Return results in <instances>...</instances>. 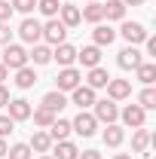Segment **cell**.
<instances>
[{
	"label": "cell",
	"mask_w": 156,
	"mask_h": 159,
	"mask_svg": "<svg viewBox=\"0 0 156 159\" xmlns=\"http://www.w3.org/2000/svg\"><path fill=\"white\" fill-rule=\"evenodd\" d=\"M6 70H19L28 64V52L21 49L19 43H6V49H3V61H0Z\"/></svg>",
	"instance_id": "cell-1"
},
{
	"label": "cell",
	"mask_w": 156,
	"mask_h": 159,
	"mask_svg": "<svg viewBox=\"0 0 156 159\" xmlns=\"http://www.w3.org/2000/svg\"><path fill=\"white\" fill-rule=\"evenodd\" d=\"M92 107H95V113H92V116H95L98 122H104V125H110V122H117V119H119V107H117V101H110V98L95 101Z\"/></svg>",
	"instance_id": "cell-2"
},
{
	"label": "cell",
	"mask_w": 156,
	"mask_h": 159,
	"mask_svg": "<svg viewBox=\"0 0 156 159\" xmlns=\"http://www.w3.org/2000/svg\"><path fill=\"white\" fill-rule=\"evenodd\" d=\"M80 83H83V74H80L77 67H61L58 77H55V89L58 92H74Z\"/></svg>",
	"instance_id": "cell-3"
},
{
	"label": "cell",
	"mask_w": 156,
	"mask_h": 159,
	"mask_svg": "<svg viewBox=\"0 0 156 159\" xmlns=\"http://www.w3.org/2000/svg\"><path fill=\"white\" fill-rule=\"evenodd\" d=\"M119 34H122V40H126L129 46H138V43H144V40L150 37V34H147V28H144L141 21H122Z\"/></svg>",
	"instance_id": "cell-4"
},
{
	"label": "cell",
	"mask_w": 156,
	"mask_h": 159,
	"mask_svg": "<svg viewBox=\"0 0 156 159\" xmlns=\"http://www.w3.org/2000/svg\"><path fill=\"white\" fill-rule=\"evenodd\" d=\"M98 129V119L92 116V113H86V110H80L77 119L71 122V132H77V135H83V138H92Z\"/></svg>",
	"instance_id": "cell-5"
},
{
	"label": "cell",
	"mask_w": 156,
	"mask_h": 159,
	"mask_svg": "<svg viewBox=\"0 0 156 159\" xmlns=\"http://www.w3.org/2000/svg\"><path fill=\"white\" fill-rule=\"evenodd\" d=\"M64 37H67V28H64L58 19H49L46 25H43V40H46L49 46H58V43H64Z\"/></svg>",
	"instance_id": "cell-6"
},
{
	"label": "cell",
	"mask_w": 156,
	"mask_h": 159,
	"mask_svg": "<svg viewBox=\"0 0 156 159\" xmlns=\"http://www.w3.org/2000/svg\"><path fill=\"white\" fill-rule=\"evenodd\" d=\"M19 37L25 40V43H31V46H34V43L43 40V25H40L37 19H25V21L19 25Z\"/></svg>",
	"instance_id": "cell-7"
},
{
	"label": "cell",
	"mask_w": 156,
	"mask_h": 159,
	"mask_svg": "<svg viewBox=\"0 0 156 159\" xmlns=\"http://www.w3.org/2000/svg\"><path fill=\"white\" fill-rule=\"evenodd\" d=\"M6 110H9L6 116L12 119V122H25V119H31V110H34V107H31V104H28L25 98H9Z\"/></svg>",
	"instance_id": "cell-8"
},
{
	"label": "cell",
	"mask_w": 156,
	"mask_h": 159,
	"mask_svg": "<svg viewBox=\"0 0 156 159\" xmlns=\"http://www.w3.org/2000/svg\"><path fill=\"white\" fill-rule=\"evenodd\" d=\"M119 119H122V125H129V129H141L144 119H147V110L138 107V104H129V107L119 113Z\"/></svg>",
	"instance_id": "cell-9"
},
{
	"label": "cell",
	"mask_w": 156,
	"mask_h": 159,
	"mask_svg": "<svg viewBox=\"0 0 156 159\" xmlns=\"http://www.w3.org/2000/svg\"><path fill=\"white\" fill-rule=\"evenodd\" d=\"M141 61H144V55L138 52V46H126V49L117 55V64L122 67V70H135Z\"/></svg>",
	"instance_id": "cell-10"
},
{
	"label": "cell",
	"mask_w": 156,
	"mask_h": 159,
	"mask_svg": "<svg viewBox=\"0 0 156 159\" xmlns=\"http://www.w3.org/2000/svg\"><path fill=\"white\" fill-rule=\"evenodd\" d=\"M132 95V83L129 80H107V98L110 101H122V98H129Z\"/></svg>",
	"instance_id": "cell-11"
},
{
	"label": "cell",
	"mask_w": 156,
	"mask_h": 159,
	"mask_svg": "<svg viewBox=\"0 0 156 159\" xmlns=\"http://www.w3.org/2000/svg\"><path fill=\"white\" fill-rule=\"evenodd\" d=\"M71 101H74V104H77L80 110H86V107H92V104H95V89H89V86H83V83H80L77 89H74V92H71Z\"/></svg>",
	"instance_id": "cell-12"
},
{
	"label": "cell",
	"mask_w": 156,
	"mask_h": 159,
	"mask_svg": "<svg viewBox=\"0 0 156 159\" xmlns=\"http://www.w3.org/2000/svg\"><path fill=\"white\" fill-rule=\"evenodd\" d=\"M52 58L58 61L61 67H74V61H77V49H74L71 43H58V46L52 49Z\"/></svg>",
	"instance_id": "cell-13"
},
{
	"label": "cell",
	"mask_w": 156,
	"mask_h": 159,
	"mask_svg": "<svg viewBox=\"0 0 156 159\" xmlns=\"http://www.w3.org/2000/svg\"><path fill=\"white\" fill-rule=\"evenodd\" d=\"M40 107H46V110H52V113L58 116V110H64V107H67V98H64V92L52 89V92H46V95H43Z\"/></svg>",
	"instance_id": "cell-14"
},
{
	"label": "cell",
	"mask_w": 156,
	"mask_h": 159,
	"mask_svg": "<svg viewBox=\"0 0 156 159\" xmlns=\"http://www.w3.org/2000/svg\"><path fill=\"white\" fill-rule=\"evenodd\" d=\"M77 61H83V67H98L101 64V46H83L77 49Z\"/></svg>",
	"instance_id": "cell-15"
},
{
	"label": "cell",
	"mask_w": 156,
	"mask_h": 159,
	"mask_svg": "<svg viewBox=\"0 0 156 159\" xmlns=\"http://www.w3.org/2000/svg\"><path fill=\"white\" fill-rule=\"evenodd\" d=\"M46 135L52 138V144H55V141H67V135H71V119L55 116V122L49 125V132H46Z\"/></svg>",
	"instance_id": "cell-16"
},
{
	"label": "cell",
	"mask_w": 156,
	"mask_h": 159,
	"mask_svg": "<svg viewBox=\"0 0 156 159\" xmlns=\"http://www.w3.org/2000/svg\"><path fill=\"white\" fill-rule=\"evenodd\" d=\"M80 19L83 21H92V25H101V21H104V3H89V6H83V9H80Z\"/></svg>",
	"instance_id": "cell-17"
},
{
	"label": "cell",
	"mask_w": 156,
	"mask_h": 159,
	"mask_svg": "<svg viewBox=\"0 0 156 159\" xmlns=\"http://www.w3.org/2000/svg\"><path fill=\"white\" fill-rule=\"evenodd\" d=\"M58 16H61V25H64V28H77L80 21V6H71V3H61V9H58Z\"/></svg>",
	"instance_id": "cell-18"
},
{
	"label": "cell",
	"mask_w": 156,
	"mask_h": 159,
	"mask_svg": "<svg viewBox=\"0 0 156 159\" xmlns=\"http://www.w3.org/2000/svg\"><path fill=\"white\" fill-rule=\"evenodd\" d=\"M107 80H110V74L98 64V67H89V77H86V86L89 89H104L107 86Z\"/></svg>",
	"instance_id": "cell-19"
},
{
	"label": "cell",
	"mask_w": 156,
	"mask_h": 159,
	"mask_svg": "<svg viewBox=\"0 0 156 159\" xmlns=\"http://www.w3.org/2000/svg\"><path fill=\"white\" fill-rule=\"evenodd\" d=\"M92 37H95V46H110V43L117 40V31H113L110 25H95Z\"/></svg>",
	"instance_id": "cell-20"
},
{
	"label": "cell",
	"mask_w": 156,
	"mask_h": 159,
	"mask_svg": "<svg viewBox=\"0 0 156 159\" xmlns=\"http://www.w3.org/2000/svg\"><path fill=\"white\" fill-rule=\"evenodd\" d=\"M28 147H31V153H49V150H52V138H49L46 132H34Z\"/></svg>",
	"instance_id": "cell-21"
},
{
	"label": "cell",
	"mask_w": 156,
	"mask_h": 159,
	"mask_svg": "<svg viewBox=\"0 0 156 159\" xmlns=\"http://www.w3.org/2000/svg\"><path fill=\"white\" fill-rule=\"evenodd\" d=\"M28 61H34V64H49V61H52V49H49L46 43H34V49L28 52Z\"/></svg>",
	"instance_id": "cell-22"
},
{
	"label": "cell",
	"mask_w": 156,
	"mask_h": 159,
	"mask_svg": "<svg viewBox=\"0 0 156 159\" xmlns=\"http://www.w3.org/2000/svg\"><path fill=\"white\" fill-rule=\"evenodd\" d=\"M80 150L74 141H55V153H52V159H77Z\"/></svg>",
	"instance_id": "cell-23"
},
{
	"label": "cell",
	"mask_w": 156,
	"mask_h": 159,
	"mask_svg": "<svg viewBox=\"0 0 156 159\" xmlns=\"http://www.w3.org/2000/svg\"><path fill=\"white\" fill-rule=\"evenodd\" d=\"M104 19L122 21L126 19V3H122V0H107V3H104Z\"/></svg>",
	"instance_id": "cell-24"
},
{
	"label": "cell",
	"mask_w": 156,
	"mask_h": 159,
	"mask_svg": "<svg viewBox=\"0 0 156 159\" xmlns=\"http://www.w3.org/2000/svg\"><path fill=\"white\" fill-rule=\"evenodd\" d=\"M34 83H37V74H34V67H19L16 70V86L19 89H34Z\"/></svg>",
	"instance_id": "cell-25"
},
{
	"label": "cell",
	"mask_w": 156,
	"mask_h": 159,
	"mask_svg": "<svg viewBox=\"0 0 156 159\" xmlns=\"http://www.w3.org/2000/svg\"><path fill=\"white\" fill-rule=\"evenodd\" d=\"M150 141H153V135L141 125V129H135V138H132V150L135 153H147V147H150Z\"/></svg>",
	"instance_id": "cell-26"
},
{
	"label": "cell",
	"mask_w": 156,
	"mask_h": 159,
	"mask_svg": "<svg viewBox=\"0 0 156 159\" xmlns=\"http://www.w3.org/2000/svg\"><path fill=\"white\" fill-rule=\"evenodd\" d=\"M135 74H138V80L144 83V86H153V80H156V64L153 61H141L135 67Z\"/></svg>",
	"instance_id": "cell-27"
},
{
	"label": "cell",
	"mask_w": 156,
	"mask_h": 159,
	"mask_svg": "<svg viewBox=\"0 0 156 159\" xmlns=\"http://www.w3.org/2000/svg\"><path fill=\"white\" fill-rule=\"evenodd\" d=\"M122 138H126V132H122V125H117V122H110V125L104 129V144H107V147H119Z\"/></svg>",
	"instance_id": "cell-28"
},
{
	"label": "cell",
	"mask_w": 156,
	"mask_h": 159,
	"mask_svg": "<svg viewBox=\"0 0 156 159\" xmlns=\"http://www.w3.org/2000/svg\"><path fill=\"white\" fill-rule=\"evenodd\" d=\"M31 116H34V125H40V129H49V125L55 122V113H52V110H46V107L31 110Z\"/></svg>",
	"instance_id": "cell-29"
},
{
	"label": "cell",
	"mask_w": 156,
	"mask_h": 159,
	"mask_svg": "<svg viewBox=\"0 0 156 159\" xmlns=\"http://www.w3.org/2000/svg\"><path fill=\"white\" fill-rule=\"evenodd\" d=\"M37 9L46 16V19H58V9H61V3L58 0H37Z\"/></svg>",
	"instance_id": "cell-30"
},
{
	"label": "cell",
	"mask_w": 156,
	"mask_h": 159,
	"mask_svg": "<svg viewBox=\"0 0 156 159\" xmlns=\"http://www.w3.org/2000/svg\"><path fill=\"white\" fill-rule=\"evenodd\" d=\"M138 107H144V110H153V107H156V92L150 89V86L138 95Z\"/></svg>",
	"instance_id": "cell-31"
},
{
	"label": "cell",
	"mask_w": 156,
	"mask_h": 159,
	"mask_svg": "<svg viewBox=\"0 0 156 159\" xmlns=\"http://www.w3.org/2000/svg\"><path fill=\"white\" fill-rule=\"evenodd\" d=\"M6 156H9V159H31L34 153H31V147H28V144H12V147L6 150Z\"/></svg>",
	"instance_id": "cell-32"
},
{
	"label": "cell",
	"mask_w": 156,
	"mask_h": 159,
	"mask_svg": "<svg viewBox=\"0 0 156 159\" xmlns=\"http://www.w3.org/2000/svg\"><path fill=\"white\" fill-rule=\"evenodd\" d=\"M9 6L28 16V12H34V9H37V0H9Z\"/></svg>",
	"instance_id": "cell-33"
},
{
	"label": "cell",
	"mask_w": 156,
	"mask_h": 159,
	"mask_svg": "<svg viewBox=\"0 0 156 159\" xmlns=\"http://www.w3.org/2000/svg\"><path fill=\"white\" fill-rule=\"evenodd\" d=\"M12 129H16V122H12V119H9V116H0V138H6Z\"/></svg>",
	"instance_id": "cell-34"
},
{
	"label": "cell",
	"mask_w": 156,
	"mask_h": 159,
	"mask_svg": "<svg viewBox=\"0 0 156 159\" xmlns=\"http://www.w3.org/2000/svg\"><path fill=\"white\" fill-rule=\"evenodd\" d=\"M12 12H16V9H12L6 0H0V21H9V19H12Z\"/></svg>",
	"instance_id": "cell-35"
},
{
	"label": "cell",
	"mask_w": 156,
	"mask_h": 159,
	"mask_svg": "<svg viewBox=\"0 0 156 159\" xmlns=\"http://www.w3.org/2000/svg\"><path fill=\"white\" fill-rule=\"evenodd\" d=\"M9 37H12V31H9V25H6V21H0V43L6 46V43H9Z\"/></svg>",
	"instance_id": "cell-36"
},
{
	"label": "cell",
	"mask_w": 156,
	"mask_h": 159,
	"mask_svg": "<svg viewBox=\"0 0 156 159\" xmlns=\"http://www.w3.org/2000/svg\"><path fill=\"white\" fill-rule=\"evenodd\" d=\"M77 159H101V153H98V150H83Z\"/></svg>",
	"instance_id": "cell-37"
},
{
	"label": "cell",
	"mask_w": 156,
	"mask_h": 159,
	"mask_svg": "<svg viewBox=\"0 0 156 159\" xmlns=\"http://www.w3.org/2000/svg\"><path fill=\"white\" fill-rule=\"evenodd\" d=\"M144 43H147V55H156V37H147Z\"/></svg>",
	"instance_id": "cell-38"
},
{
	"label": "cell",
	"mask_w": 156,
	"mask_h": 159,
	"mask_svg": "<svg viewBox=\"0 0 156 159\" xmlns=\"http://www.w3.org/2000/svg\"><path fill=\"white\" fill-rule=\"evenodd\" d=\"M6 104H9V92H6L3 83H0V107H6Z\"/></svg>",
	"instance_id": "cell-39"
},
{
	"label": "cell",
	"mask_w": 156,
	"mask_h": 159,
	"mask_svg": "<svg viewBox=\"0 0 156 159\" xmlns=\"http://www.w3.org/2000/svg\"><path fill=\"white\" fill-rule=\"evenodd\" d=\"M6 150H9V147H6V141H3V138H0V159H3V156H6Z\"/></svg>",
	"instance_id": "cell-40"
},
{
	"label": "cell",
	"mask_w": 156,
	"mask_h": 159,
	"mask_svg": "<svg viewBox=\"0 0 156 159\" xmlns=\"http://www.w3.org/2000/svg\"><path fill=\"white\" fill-rule=\"evenodd\" d=\"M122 3H126V6H141L144 0H122Z\"/></svg>",
	"instance_id": "cell-41"
},
{
	"label": "cell",
	"mask_w": 156,
	"mask_h": 159,
	"mask_svg": "<svg viewBox=\"0 0 156 159\" xmlns=\"http://www.w3.org/2000/svg\"><path fill=\"white\" fill-rule=\"evenodd\" d=\"M9 77V70H6V67H3V64H0V83H3V80Z\"/></svg>",
	"instance_id": "cell-42"
},
{
	"label": "cell",
	"mask_w": 156,
	"mask_h": 159,
	"mask_svg": "<svg viewBox=\"0 0 156 159\" xmlns=\"http://www.w3.org/2000/svg\"><path fill=\"white\" fill-rule=\"evenodd\" d=\"M113 159H132V153H117Z\"/></svg>",
	"instance_id": "cell-43"
},
{
	"label": "cell",
	"mask_w": 156,
	"mask_h": 159,
	"mask_svg": "<svg viewBox=\"0 0 156 159\" xmlns=\"http://www.w3.org/2000/svg\"><path fill=\"white\" fill-rule=\"evenodd\" d=\"M37 159H52V156H46V153H40V156H37Z\"/></svg>",
	"instance_id": "cell-44"
},
{
	"label": "cell",
	"mask_w": 156,
	"mask_h": 159,
	"mask_svg": "<svg viewBox=\"0 0 156 159\" xmlns=\"http://www.w3.org/2000/svg\"><path fill=\"white\" fill-rule=\"evenodd\" d=\"M86 3H95V0H86Z\"/></svg>",
	"instance_id": "cell-45"
}]
</instances>
